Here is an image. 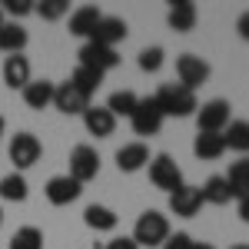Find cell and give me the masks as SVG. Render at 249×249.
I'll return each mask as SVG.
<instances>
[{"instance_id":"2","label":"cell","mask_w":249,"mask_h":249,"mask_svg":"<svg viewBox=\"0 0 249 249\" xmlns=\"http://www.w3.org/2000/svg\"><path fill=\"white\" fill-rule=\"evenodd\" d=\"M166 239H170V219L160 210L140 213V219H136V226H133V243L136 246L156 249V246H163Z\"/></svg>"},{"instance_id":"26","label":"cell","mask_w":249,"mask_h":249,"mask_svg":"<svg viewBox=\"0 0 249 249\" xmlns=\"http://www.w3.org/2000/svg\"><path fill=\"white\" fill-rule=\"evenodd\" d=\"M27 193H30V186H27V179H23L17 170L0 179V199H7V203H23Z\"/></svg>"},{"instance_id":"34","label":"cell","mask_w":249,"mask_h":249,"mask_svg":"<svg viewBox=\"0 0 249 249\" xmlns=\"http://www.w3.org/2000/svg\"><path fill=\"white\" fill-rule=\"evenodd\" d=\"M107 249H140V246L133 243V236H116V239L107 243Z\"/></svg>"},{"instance_id":"13","label":"cell","mask_w":249,"mask_h":249,"mask_svg":"<svg viewBox=\"0 0 249 249\" xmlns=\"http://www.w3.org/2000/svg\"><path fill=\"white\" fill-rule=\"evenodd\" d=\"M83 126H87L90 136L107 140V136H113V130H116V116L110 113L107 107H93V103H90V110L83 113Z\"/></svg>"},{"instance_id":"36","label":"cell","mask_w":249,"mask_h":249,"mask_svg":"<svg viewBox=\"0 0 249 249\" xmlns=\"http://www.w3.org/2000/svg\"><path fill=\"white\" fill-rule=\"evenodd\" d=\"M239 219H243V223H249V196H243V199H239Z\"/></svg>"},{"instance_id":"41","label":"cell","mask_w":249,"mask_h":249,"mask_svg":"<svg viewBox=\"0 0 249 249\" xmlns=\"http://www.w3.org/2000/svg\"><path fill=\"white\" fill-rule=\"evenodd\" d=\"M0 226H3V210H0Z\"/></svg>"},{"instance_id":"32","label":"cell","mask_w":249,"mask_h":249,"mask_svg":"<svg viewBox=\"0 0 249 249\" xmlns=\"http://www.w3.org/2000/svg\"><path fill=\"white\" fill-rule=\"evenodd\" d=\"M0 7H3V14H10V17H27V14H34V0H3Z\"/></svg>"},{"instance_id":"5","label":"cell","mask_w":249,"mask_h":249,"mask_svg":"<svg viewBox=\"0 0 249 249\" xmlns=\"http://www.w3.org/2000/svg\"><path fill=\"white\" fill-rule=\"evenodd\" d=\"M163 110L156 107L153 96H140V103H136L133 116H130V123H133V133L140 136H156L160 133V126H163Z\"/></svg>"},{"instance_id":"25","label":"cell","mask_w":249,"mask_h":249,"mask_svg":"<svg viewBox=\"0 0 249 249\" xmlns=\"http://www.w3.org/2000/svg\"><path fill=\"white\" fill-rule=\"evenodd\" d=\"M199 190H203V203H210V206H226L232 199L230 186H226V176H210Z\"/></svg>"},{"instance_id":"33","label":"cell","mask_w":249,"mask_h":249,"mask_svg":"<svg viewBox=\"0 0 249 249\" xmlns=\"http://www.w3.org/2000/svg\"><path fill=\"white\" fill-rule=\"evenodd\" d=\"M193 246V236L190 232H173L170 239L163 243V249H190Z\"/></svg>"},{"instance_id":"19","label":"cell","mask_w":249,"mask_h":249,"mask_svg":"<svg viewBox=\"0 0 249 249\" xmlns=\"http://www.w3.org/2000/svg\"><path fill=\"white\" fill-rule=\"evenodd\" d=\"M103 20V14H100V7H90V3H83V7H77L73 14H70V34L73 37H90L96 30V23Z\"/></svg>"},{"instance_id":"24","label":"cell","mask_w":249,"mask_h":249,"mask_svg":"<svg viewBox=\"0 0 249 249\" xmlns=\"http://www.w3.org/2000/svg\"><path fill=\"white\" fill-rule=\"evenodd\" d=\"M223 143H226V150L249 153V120H232L223 130Z\"/></svg>"},{"instance_id":"27","label":"cell","mask_w":249,"mask_h":249,"mask_svg":"<svg viewBox=\"0 0 249 249\" xmlns=\"http://www.w3.org/2000/svg\"><path fill=\"white\" fill-rule=\"evenodd\" d=\"M70 83H73L83 96H93L96 90H100V83H103V73H100V70H90V67H80V63H77V70L70 73Z\"/></svg>"},{"instance_id":"4","label":"cell","mask_w":249,"mask_h":249,"mask_svg":"<svg viewBox=\"0 0 249 249\" xmlns=\"http://www.w3.org/2000/svg\"><path fill=\"white\" fill-rule=\"evenodd\" d=\"M96 173H100V153H96L90 143L73 146V150H70V173H67V176H73L80 186H83V183L96 179Z\"/></svg>"},{"instance_id":"1","label":"cell","mask_w":249,"mask_h":249,"mask_svg":"<svg viewBox=\"0 0 249 249\" xmlns=\"http://www.w3.org/2000/svg\"><path fill=\"white\" fill-rule=\"evenodd\" d=\"M153 100H156V107L163 110V116H193L199 110L196 93L186 90V87H179V83H163L153 93Z\"/></svg>"},{"instance_id":"20","label":"cell","mask_w":249,"mask_h":249,"mask_svg":"<svg viewBox=\"0 0 249 249\" xmlns=\"http://www.w3.org/2000/svg\"><path fill=\"white\" fill-rule=\"evenodd\" d=\"M226 186H230L232 199L249 196V156H239V160L230 166V173H226Z\"/></svg>"},{"instance_id":"37","label":"cell","mask_w":249,"mask_h":249,"mask_svg":"<svg viewBox=\"0 0 249 249\" xmlns=\"http://www.w3.org/2000/svg\"><path fill=\"white\" fill-rule=\"evenodd\" d=\"M190 249H216V246H213V243H193Z\"/></svg>"},{"instance_id":"23","label":"cell","mask_w":249,"mask_h":249,"mask_svg":"<svg viewBox=\"0 0 249 249\" xmlns=\"http://www.w3.org/2000/svg\"><path fill=\"white\" fill-rule=\"evenodd\" d=\"M27 30L20 27L17 20L14 23H3L0 27V53H23V47H27Z\"/></svg>"},{"instance_id":"17","label":"cell","mask_w":249,"mask_h":249,"mask_svg":"<svg viewBox=\"0 0 249 249\" xmlns=\"http://www.w3.org/2000/svg\"><path fill=\"white\" fill-rule=\"evenodd\" d=\"M196 3L193 0H176L170 7V14H166V23H170V30L176 34H190L193 27H196Z\"/></svg>"},{"instance_id":"38","label":"cell","mask_w":249,"mask_h":249,"mask_svg":"<svg viewBox=\"0 0 249 249\" xmlns=\"http://www.w3.org/2000/svg\"><path fill=\"white\" fill-rule=\"evenodd\" d=\"M3 130H7V120H3V116H0V136H3Z\"/></svg>"},{"instance_id":"39","label":"cell","mask_w":249,"mask_h":249,"mask_svg":"<svg viewBox=\"0 0 249 249\" xmlns=\"http://www.w3.org/2000/svg\"><path fill=\"white\" fill-rule=\"evenodd\" d=\"M230 249H249V246H246V243H239V246H230Z\"/></svg>"},{"instance_id":"29","label":"cell","mask_w":249,"mask_h":249,"mask_svg":"<svg viewBox=\"0 0 249 249\" xmlns=\"http://www.w3.org/2000/svg\"><path fill=\"white\" fill-rule=\"evenodd\" d=\"M10 249H43V232L37 226H20L10 236Z\"/></svg>"},{"instance_id":"11","label":"cell","mask_w":249,"mask_h":249,"mask_svg":"<svg viewBox=\"0 0 249 249\" xmlns=\"http://www.w3.org/2000/svg\"><path fill=\"white\" fill-rule=\"evenodd\" d=\"M43 193H47V199H50L53 206H70L73 199H80L83 186H80L73 176H67V173H63V176H50Z\"/></svg>"},{"instance_id":"35","label":"cell","mask_w":249,"mask_h":249,"mask_svg":"<svg viewBox=\"0 0 249 249\" xmlns=\"http://www.w3.org/2000/svg\"><path fill=\"white\" fill-rule=\"evenodd\" d=\"M236 34L249 43V10H243V14H239V20H236Z\"/></svg>"},{"instance_id":"8","label":"cell","mask_w":249,"mask_h":249,"mask_svg":"<svg viewBox=\"0 0 249 249\" xmlns=\"http://www.w3.org/2000/svg\"><path fill=\"white\" fill-rule=\"evenodd\" d=\"M40 153H43V146H40V140L34 133H17L14 140H10V163L20 170H30L34 163L40 160Z\"/></svg>"},{"instance_id":"30","label":"cell","mask_w":249,"mask_h":249,"mask_svg":"<svg viewBox=\"0 0 249 249\" xmlns=\"http://www.w3.org/2000/svg\"><path fill=\"white\" fill-rule=\"evenodd\" d=\"M163 67V47H146L140 50V70L143 73H156Z\"/></svg>"},{"instance_id":"9","label":"cell","mask_w":249,"mask_h":249,"mask_svg":"<svg viewBox=\"0 0 249 249\" xmlns=\"http://www.w3.org/2000/svg\"><path fill=\"white\" fill-rule=\"evenodd\" d=\"M80 67H90V70H100V73H107V70H113L116 63H120V53H116V47H103V43H83L80 47Z\"/></svg>"},{"instance_id":"12","label":"cell","mask_w":249,"mask_h":249,"mask_svg":"<svg viewBox=\"0 0 249 249\" xmlns=\"http://www.w3.org/2000/svg\"><path fill=\"white\" fill-rule=\"evenodd\" d=\"M199 206H203V190H199V186H186V183H183L176 193H170V213L173 216L190 219V216L199 213Z\"/></svg>"},{"instance_id":"16","label":"cell","mask_w":249,"mask_h":249,"mask_svg":"<svg viewBox=\"0 0 249 249\" xmlns=\"http://www.w3.org/2000/svg\"><path fill=\"white\" fill-rule=\"evenodd\" d=\"M3 83L10 90H23L30 83V60L23 57V53H10V57L3 60Z\"/></svg>"},{"instance_id":"31","label":"cell","mask_w":249,"mask_h":249,"mask_svg":"<svg viewBox=\"0 0 249 249\" xmlns=\"http://www.w3.org/2000/svg\"><path fill=\"white\" fill-rule=\"evenodd\" d=\"M34 10H37L43 20H60L67 10H70V3H67V0H43V3L34 7Z\"/></svg>"},{"instance_id":"21","label":"cell","mask_w":249,"mask_h":249,"mask_svg":"<svg viewBox=\"0 0 249 249\" xmlns=\"http://www.w3.org/2000/svg\"><path fill=\"white\" fill-rule=\"evenodd\" d=\"M83 223H87L90 230H96V232H110V230H116L120 216H116L110 206H100V203H93V206H87V210H83Z\"/></svg>"},{"instance_id":"18","label":"cell","mask_w":249,"mask_h":249,"mask_svg":"<svg viewBox=\"0 0 249 249\" xmlns=\"http://www.w3.org/2000/svg\"><path fill=\"white\" fill-rule=\"evenodd\" d=\"M53 90H57L53 80H30L20 93H23V103H27L30 110H43V107L53 103Z\"/></svg>"},{"instance_id":"22","label":"cell","mask_w":249,"mask_h":249,"mask_svg":"<svg viewBox=\"0 0 249 249\" xmlns=\"http://www.w3.org/2000/svg\"><path fill=\"white\" fill-rule=\"evenodd\" d=\"M193 153H196V160H219L226 153L223 133H199L193 140Z\"/></svg>"},{"instance_id":"7","label":"cell","mask_w":249,"mask_h":249,"mask_svg":"<svg viewBox=\"0 0 249 249\" xmlns=\"http://www.w3.org/2000/svg\"><path fill=\"white\" fill-rule=\"evenodd\" d=\"M196 126L199 133H223L230 126V103L226 100H210L196 110Z\"/></svg>"},{"instance_id":"15","label":"cell","mask_w":249,"mask_h":249,"mask_svg":"<svg viewBox=\"0 0 249 249\" xmlns=\"http://www.w3.org/2000/svg\"><path fill=\"white\" fill-rule=\"evenodd\" d=\"M150 160H153V156H150V146H146V143H126V146L116 150V166H120V173L143 170Z\"/></svg>"},{"instance_id":"14","label":"cell","mask_w":249,"mask_h":249,"mask_svg":"<svg viewBox=\"0 0 249 249\" xmlns=\"http://www.w3.org/2000/svg\"><path fill=\"white\" fill-rule=\"evenodd\" d=\"M130 27L123 17H103L96 23V30L90 34V43H103V47H116L120 40H126Z\"/></svg>"},{"instance_id":"28","label":"cell","mask_w":249,"mask_h":249,"mask_svg":"<svg viewBox=\"0 0 249 249\" xmlns=\"http://www.w3.org/2000/svg\"><path fill=\"white\" fill-rule=\"evenodd\" d=\"M136 103H140V96H136L133 90H116V93H110V100H107V110L113 116H133Z\"/></svg>"},{"instance_id":"40","label":"cell","mask_w":249,"mask_h":249,"mask_svg":"<svg viewBox=\"0 0 249 249\" xmlns=\"http://www.w3.org/2000/svg\"><path fill=\"white\" fill-rule=\"evenodd\" d=\"M0 27H3V7H0Z\"/></svg>"},{"instance_id":"6","label":"cell","mask_w":249,"mask_h":249,"mask_svg":"<svg viewBox=\"0 0 249 249\" xmlns=\"http://www.w3.org/2000/svg\"><path fill=\"white\" fill-rule=\"evenodd\" d=\"M176 77H179V87L196 93V87H203L210 80V63L196 53H183V57H176Z\"/></svg>"},{"instance_id":"3","label":"cell","mask_w":249,"mask_h":249,"mask_svg":"<svg viewBox=\"0 0 249 249\" xmlns=\"http://www.w3.org/2000/svg\"><path fill=\"white\" fill-rule=\"evenodd\" d=\"M150 183L166 193H176L183 186V173H179V166H176V160L170 153H160L150 160Z\"/></svg>"},{"instance_id":"10","label":"cell","mask_w":249,"mask_h":249,"mask_svg":"<svg viewBox=\"0 0 249 249\" xmlns=\"http://www.w3.org/2000/svg\"><path fill=\"white\" fill-rule=\"evenodd\" d=\"M53 107L67 116H77V113L83 116L90 110V96H83L77 87L67 80V83H57V90H53Z\"/></svg>"}]
</instances>
